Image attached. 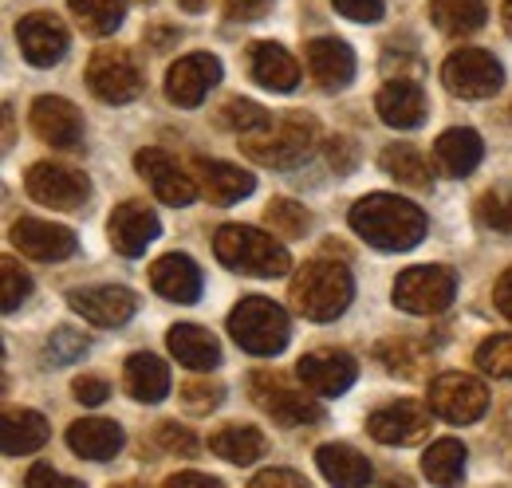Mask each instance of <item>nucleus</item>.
I'll return each instance as SVG.
<instances>
[{"label":"nucleus","instance_id":"obj_1","mask_svg":"<svg viewBox=\"0 0 512 488\" xmlns=\"http://www.w3.org/2000/svg\"><path fill=\"white\" fill-rule=\"evenodd\" d=\"M351 229L367 244L383 248V252H406L426 237V213L394 193H371L363 201H355L351 209Z\"/></svg>","mask_w":512,"mask_h":488},{"label":"nucleus","instance_id":"obj_2","mask_svg":"<svg viewBox=\"0 0 512 488\" xmlns=\"http://www.w3.org/2000/svg\"><path fill=\"white\" fill-rule=\"evenodd\" d=\"M288 296H292V307H296L304 319H312V323H331V319H339V315L347 311V304H351L355 280H351V272H347L343 264H335V260H308V264L292 276Z\"/></svg>","mask_w":512,"mask_h":488},{"label":"nucleus","instance_id":"obj_3","mask_svg":"<svg viewBox=\"0 0 512 488\" xmlns=\"http://www.w3.org/2000/svg\"><path fill=\"white\" fill-rule=\"evenodd\" d=\"M213 252L225 268L260 276V280H276L292 268V256L280 241H272L268 233H260L253 225H221L213 237Z\"/></svg>","mask_w":512,"mask_h":488},{"label":"nucleus","instance_id":"obj_4","mask_svg":"<svg viewBox=\"0 0 512 488\" xmlns=\"http://www.w3.org/2000/svg\"><path fill=\"white\" fill-rule=\"evenodd\" d=\"M229 335L241 351L260 355V359H272L288 347L292 339V327H288V315L284 307L264 300V296H249L229 311Z\"/></svg>","mask_w":512,"mask_h":488},{"label":"nucleus","instance_id":"obj_5","mask_svg":"<svg viewBox=\"0 0 512 488\" xmlns=\"http://www.w3.org/2000/svg\"><path fill=\"white\" fill-rule=\"evenodd\" d=\"M312 146H316V119L308 111H288L268 130L245 134V154L272 170H288V166L304 162Z\"/></svg>","mask_w":512,"mask_h":488},{"label":"nucleus","instance_id":"obj_6","mask_svg":"<svg viewBox=\"0 0 512 488\" xmlns=\"http://www.w3.org/2000/svg\"><path fill=\"white\" fill-rule=\"evenodd\" d=\"M249 394L253 402L280 426H320L323 406L316 398H308L304 390H296L288 378L272 374V370H256L249 378Z\"/></svg>","mask_w":512,"mask_h":488},{"label":"nucleus","instance_id":"obj_7","mask_svg":"<svg viewBox=\"0 0 512 488\" xmlns=\"http://www.w3.org/2000/svg\"><path fill=\"white\" fill-rule=\"evenodd\" d=\"M457 296V276L446 264H418L394 280V307L410 315H438Z\"/></svg>","mask_w":512,"mask_h":488},{"label":"nucleus","instance_id":"obj_8","mask_svg":"<svg viewBox=\"0 0 512 488\" xmlns=\"http://www.w3.org/2000/svg\"><path fill=\"white\" fill-rule=\"evenodd\" d=\"M430 410L449 426H469L489 410V390L473 374H438L430 382Z\"/></svg>","mask_w":512,"mask_h":488},{"label":"nucleus","instance_id":"obj_9","mask_svg":"<svg viewBox=\"0 0 512 488\" xmlns=\"http://www.w3.org/2000/svg\"><path fill=\"white\" fill-rule=\"evenodd\" d=\"M87 87L103 99V103H130L142 95L146 79H142V67L134 63L130 52L123 48H103L95 52L87 63Z\"/></svg>","mask_w":512,"mask_h":488},{"label":"nucleus","instance_id":"obj_10","mask_svg":"<svg viewBox=\"0 0 512 488\" xmlns=\"http://www.w3.org/2000/svg\"><path fill=\"white\" fill-rule=\"evenodd\" d=\"M442 83H446L453 95H461V99H489V95L501 91L505 71H501V63L493 60L489 52L461 48V52H453L442 63Z\"/></svg>","mask_w":512,"mask_h":488},{"label":"nucleus","instance_id":"obj_11","mask_svg":"<svg viewBox=\"0 0 512 488\" xmlns=\"http://www.w3.org/2000/svg\"><path fill=\"white\" fill-rule=\"evenodd\" d=\"M24 189L32 201L48 205V209H83V201L91 197V185L83 174L56 166V162H36L24 174Z\"/></svg>","mask_w":512,"mask_h":488},{"label":"nucleus","instance_id":"obj_12","mask_svg":"<svg viewBox=\"0 0 512 488\" xmlns=\"http://www.w3.org/2000/svg\"><path fill=\"white\" fill-rule=\"evenodd\" d=\"M430 402H414V398H398L383 410H375L367 418V433L383 445H418L430 433Z\"/></svg>","mask_w":512,"mask_h":488},{"label":"nucleus","instance_id":"obj_13","mask_svg":"<svg viewBox=\"0 0 512 488\" xmlns=\"http://www.w3.org/2000/svg\"><path fill=\"white\" fill-rule=\"evenodd\" d=\"M221 83V60L209 56V52H193V56H182L166 71V95L174 107H197L213 87Z\"/></svg>","mask_w":512,"mask_h":488},{"label":"nucleus","instance_id":"obj_14","mask_svg":"<svg viewBox=\"0 0 512 488\" xmlns=\"http://www.w3.org/2000/svg\"><path fill=\"white\" fill-rule=\"evenodd\" d=\"M296 378H300L312 394H320V398H335V394H343V390H351V386H355V378H359V363H355L347 351L323 347V351H312V355H304V359L296 363Z\"/></svg>","mask_w":512,"mask_h":488},{"label":"nucleus","instance_id":"obj_15","mask_svg":"<svg viewBox=\"0 0 512 488\" xmlns=\"http://www.w3.org/2000/svg\"><path fill=\"white\" fill-rule=\"evenodd\" d=\"M16 44L32 67H52L67 56V28L52 12H28L16 24Z\"/></svg>","mask_w":512,"mask_h":488},{"label":"nucleus","instance_id":"obj_16","mask_svg":"<svg viewBox=\"0 0 512 488\" xmlns=\"http://www.w3.org/2000/svg\"><path fill=\"white\" fill-rule=\"evenodd\" d=\"M32 130L40 142L56 150H83V119L79 107L67 103L60 95H40L32 103Z\"/></svg>","mask_w":512,"mask_h":488},{"label":"nucleus","instance_id":"obj_17","mask_svg":"<svg viewBox=\"0 0 512 488\" xmlns=\"http://www.w3.org/2000/svg\"><path fill=\"white\" fill-rule=\"evenodd\" d=\"M134 166H138V174L150 182V189L158 193V201H166V205H190L193 197H197V185L193 178L166 154V150H138L134 154Z\"/></svg>","mask_w":512,"mask_h":488},{"label":"nucleus","instance_id":"obj_18","mask_svg":"<svg viewBox=\"0 0 512 488\" xmlns=\"http://www.w3.org/2000/svg\"><path fill=\"white\" fill-rule=\"evenodd\" d=\"M107 233H111L115 252H119V256H127V260H134V256H142L150 244L158 241L162 225H158L154 209H146L142 201H123V205L111 213Z\"/></svg>","mask_w":512,"mask_h":488},{"label":"nucleus","instance_id":"obj_19","mask_svg":"<svg viewBox=\"0 0 512 488\" xmlns=\"http://www.w3.org/2000/svg\"><path fill=\"white\" fill-rule=\"evenodd\" d=\"M12 244L32 256V260H44V264H56V260H67L75 252V233L67 225H52V221H36V217H20L12 225Z\"/></svg>","mask_w":512,"mask_h":488},{"label":"nucleus","instance_id":"obj_20","mask_svg":"<svg viewBox=\"0 0 512 488\" xmlns=\"http://www.w3.org/2000/svg\"><path fill=\"white\" fill-rule=\"evenodd\" d=\"M67 304L75 307L87 323L95 327H123L130 315H134V292L130 288H119V284H99V288H79L67 296Z\"/></svg>","mask_w":512,"mask_h":488},{"label":"nucleus","instance_id":"obj_21","mask_svg":"<svg viewBox=\"0 0 512 488\" xmlns=\"http://www.w3.org/2000/svg\"><path fill=\"white\" fill-rule=\"evenodd\" d=\"M304 60H308V75L320 83L323 91H343L355 79V52L335 36L312 40L304 48Z\"/></svg>","mask_w":512,"mask_h":488},{"label":"nucleus","instance_id":"obj_22","mask_svg":"<svg viewBox=\"0 0 512 488\" xmlns=\"http://www.w3.org/2000/svg\"><path fill=\"white\" fill-rule=\"evenodd\" d=\"M375 111L394 130H414V126L426 122L430 103H426V91L414 79H390L379 91V99H375Z\"/></svg>","mask_w":512,"mask_h":488},{"label":"nucleus","instance_id":"obj_23","mask_svg":"<svg viewBox=\"0 0 512 488\" xmlns=\"http://www.w3.org/2000/svg\"><path fill=\"white\" fill-rule=\"evenodd\" d=\"M150 284L158 296L174 304H197L201 300V268L193 264L186 252H170L150 264Z\"/></svg>","mask_w":512,"mask_h":488},{"label":"nucleus","instance_id":"obj_24","mask_svg":"<svg viewBox=\"0 0 512 488\" xmlns=\"http://www.w3.org/2000/svg\"><path fill=\"white\" fill-rule=\"evenodd\" d=\"M67 449L83 461H111L123 449V429L107 418H83L67 426Z\"/></svg>","mask_w":512,"mask_h":488},{"label":"nucleus","instance_id":"obj_25","mask_svg":"<svg viewBox=\"0 0 512 488\" xmlns=\"http://www.w3.org/2000/svg\"><path fill=\"white\" fill-rule=\"evenodd\" d=\"M123 386H127V394L134 402L154 406V402H162V398L170 394V366L162 363L158 355L138 351V355H130L127 366H123Z\"/></svg>","mask_w":512,"mask_h":488},{"label":"nucleus","instance_id":"obj_26","mask_svg":"<svg viewBox=\"0 0 512 488\" xmlns=\"http://www.w3.org/2000/svg\"><path fill=\"white\" fill-rule=\"evenodd\" d=\"M197 178L209 201L217 205H233L241 197H249L256 189V178L249 170L233 166V162H209V158H197Z\"/></svg>","mask_w":512,"mask_h":488},{"label":"nucleus","instance_id":"obj_27","mask_svg":"<svg viewBox=\"0 0 512 488\" xmlns=\"http://www.w3.org/2000/svg\"><path fill=\"white\" fill-rule=\"evenodd\" d=\"M249 71H253L256 83L268 87V91H292L300 83V63L272 40H260V44L249 48Z\"/></svg>","mask_w":512,"mask_h":488},{"label":"nucleus","instance_id":"obj_28","mask_svg":"<svg viewBox=\"0 0 512 488\" xmlns=\"http://www.w3.org/2000/svg\"><path fill=\"white\" fill-rule=\"evenodd\" d=\"M166 343H170V355L182 366L197 370V374L221 366V347H217V339H213L205 327H197V323H178V327H170Z\"/></svg>","mask_w":512,"mask_h":488},{"label":"nucleus","instance_id":"obj_29","mask_svg":"<svg viewBox=\"0 0 512 488\" xmlns=\"http://www.w3.org/2000/svg\"><path fill=\"white\" fill-rule=\"evenodd\" d=\"M434 154H438V162H442L446 174L465 178V174H473V170L481 166L485 146H481V134H477V130H469V126H453V130H446V134L434 142Z\"/></svg>","mask_w":512,"mask_h":488},{"label":"nucleus","instance_id":"obj_30","mask_svg":"<svg viewBox=\"0 0 512 488\" xmlns=\"http://www.w3.org/2000/svg\"><path fill=\"white\" fill-rule=\"evenodd\" d=\"M0 449L4 457H24V453H36L44 441H48V418L36 414V410H8L4 422H0Z\"/></svg>","mask_w":512,"mask_h":488},{"label":"nucleus","instance_id":"obj_31","mask_svg":"<svg viewBox=\"0 0 512 488\" xmlns=\"http://www.w3.org/2000/svg\"><path fill=\"white\" fill-rule=\"evenodd\" d=\"M316 465H320L323 481H331V485H367L371 481V461L351 445H320Z\"/></svg>","mask_w":512,"mask_h":488},{"label":"nucleus","instance_id":"obj_32","mask_svg":"<svg viewBox=\"0 0 512 488\" xmlns=\"http://www.w3.org/2000/svg\"><path fill=\"white\" fill-rule=\"evenodd\" d=\"M209 449H213L217 457L233 461V465H253V461L264 457L268 441H264V433L256 426H225L209 437Z\"/></svg>","mask_w":512,"mask_h":488},{"label":"nucleus","instance_id":"obj_33","mask_svg":"<svg viewBox=\"0 0 512 488\" xmlns=\"http://www.w3.org/2000/svg\"><path fill=\"white\" fill-rule=\"evenodd\" d=\"M430 16L446 36H469L485 24L489 8H485V0H434Z\"/></svg>","mask_w":512,"mask_h":488},{"label":"nucleus","instance_id":"obj_34","mask_svg":"<svg viewBox=\"0 0 512 488\" xmlns=\"http://www.w3.org/2000/svg\"><path fill=\"white\" fill-rule=\"evenodd\" d=\"M422 473H426V481H434V485H457L461 473H465V445H461L457 437L434 441V445L426 449V457H422Z\"/></svg>","mask_w":512,"mask_h":488},{"label":"nucleus","instance_id":"obj_35","mask_svg":"<svg viewBox=\"0 0 512 488\" xmlns=\"http://www.w3.org/2000/svg\"><path fill=\"white\" fill-rule=\"evenodd\" d=\"M383 170L394 182L410 185V189H430V182H434L430 162H426L422 150H414V146H386Z\"/></svg>","mask_w":512,"mask_h":488},{"label":"nucleus","instance_id":"obj_36","mask_svg":"<svg viewBox=\"0 0 512 488\" xmlns=\"http://www.w3.org/2000/svg\"><path fill=\"white\" fill-rule=\"evenodd\" d=\"M67 8L91 36H111L127 16V0H67Z\"/></svg>","mask_w":512,"mask_h":488},{"label":"nucleus","instance_id":"obj_37","mask_svg":"<svg viewBox=\"0 0 512 488\" xmlns=\"http://www.w3.org/2000/svg\"><path fill=\"white\" fill-rule=\"evenodd\" d=\"M264 225H268L276 237L296 241V237H304V233H308L312 217H308V209H304V205H296V201H288V197H272V201L264 205Z\"/></svg>","mask_w":512,"mask_h":488},{"label":"nucleus","instance_id":"obj_38","mask_svg":"<svg viewBox=\"0 0 512 488\" xmlns=\"http://www.w3.org/2000/svg\"><path fill=\"white\" fill-rule=\"evenodd\" d=\"M375 359L390 370V374H402V378H418L422 366H426V347L410 343V339H390L375 347Z\"/></svg>","mask_w":512,"mask_h":488},{"label":"nucleus","instance_id":"obj_39","mask_svg":"<svg viewBox=\"0 0 512 488\" xmlns=\"http://www.w3.org/2000/svg\"><path fill=\"white\" fill-rule=\"evenodd\" d=\"M217 122L225 126V130H237L241 138L245 134H260V130H268L272 126V115L253 103V99H229L221 111H217Z\"/></svg>","mask_w":512,"mask_h":488},{"label":"nucleus","instance_id":"obj_40","mask_svg":"<svg viewBox=\"0 0 512 488\" xmlns=\"http://www.w3.org/2000/svg\"><path fill=\"white\" fill-rule=\"evenodd\" d=\"M28 292H32V276L12 256H4L0 260V307L4 311H16V307L28 300Z\"/></svg>","mask_w":512,"mask_h":488},{"label":"nucleus","instance_id":"obj_41","mask_svg":"<svg viewBox=\"0 0 512 488\" xmlns=\"http://www.w3.org/2000/svg\"><path fill=\"white\" fill-rule=\"evenodd\" d=\"M477 366L493 378H512V335H493L477 347Z\"/></svg>","mask_w":512,"mask_h":488},{"label":"nucleus","instance_id":"obj_42","mask_svg":"<svg viewBox=\"0 0 512 488\" xmlns=\"http://www.w3.org/2000/svg\"><path fill=\"white\" fill-rule=\"evenodd\" d=\"M477 217L481 225L497 229V233H512V193H501V189H489L477 197Z\"/></svg>","mask_w":512,"mask_h":488},{"label":"nucleus","instance_id":"obj_43","mask_svg":"<svg viewBox=\"0 0 512 488\" xmlns=\"http://www.w3.org/2000/svg\"><path fill=\"white\" fill-rule=\"evenodd\" d=\"M221 398H225V390H221L217 382H186V386H182V402H186L190 414H209V410H217Z\"/></svg>","mask_w":512,"mask_h":488},{"label":"nucleus","instance_id":"obj_44","mask_svg":"<svg viewBox=\"0 0 512 488\" xmlns=\"http://www.w3.org/2000/svg\"><path fill=\"white\" fill-rule=\"evenodd\" d=\"M154 437H158V445H162L166 453H178V457H193V453H197L193 429L178 426V422H162V426L154 429Z\"/></svg>","mask_w":512,"mask_h":488},{"label":"nucleus","instance_id":"obj_45","mask_svg":"<svg viewBox=\"0 0 512 488\" xmlns=\"http://www.w3.org/2000/svg\"><path fill=\"white\" fill-rule=\"evenodd\" d=\"M83 351H87V339H83L79 331H71V327H60V331L48 339V359H52V363H75Z\"/></svg>","mask_w":512,"mask_h":488},{"label":"nucleus","instance_id":"obj_46","mask_svg":"<svg viewBox=\"0 0 512 488\" xmlns=\"http://www.w3.org/2000/svg\"><path fill=\"white\" fill-rule=\"evenodd\" d=\"M339 16L355 20V24H379L386 12V0H331Z\"/></svg>","mask_w":512,"mask_h":488},{"label":"nucleus","instance_id":"obj_47","mask_svg":"<svg viewBox=\"0 0 512 488\" xmlns=\"http://www.w3.org/2000/svg\"><path fill=\"white\" fill-rule=\"evenodd\" d=\"M71 394H75V402H83V406H99V402H107V398H111V386H107L103 378L83 374V378H75V382H71Z\"/></svg>","mask_w":512,"mask_h":488},{"label":"nucleus","instance_id":"obj_48","mask_svg":"<svg viewBox=\"0 0 512 488\" xmlns=\"http://www.w3.org/2000/svg\"><path fill=\"white\" fill-rule=\"evenodd\" d=\"M327 162H331V170H335V174L355 170V162H359L355 142H351V138H331V142H327Z\"/></svg>","mask_w":512,"mask_h":488},{"label":"nucleus","instance_id":"obj_49","mask_svg":"<svg viewBox=\"0 0 512 488\" xmlns=\"http://www.w3.org/2000/svg\"><path fill=\"white\" fill-rule=\"evenodd\" d=\"M225 12H229V20L253 24V20H264L272 12V0H225Z\"/></svg>","mask_w":512,"mask_h":488},{"label":"nucleus","instance_id":"obj_50","mask_svg":"<svg viewBox=\"0 0 512 488\" xmlns=\"http://www.w3.org/2000/svg\"><path fill=\"white\" fill-rule=\"evenodd\" d=\"M256 488H268V485H292V488H304V473H292V469H264L253 477Z\"/></svg>","mask_w":512,"mask_h":488},{"label":"nucleus","instance_id":"obj_51","mask_svg":"<svg viewBox=\"0 0 512 488\" xmlns=\"http://www.w3.org/2000/svg\"><path fill=\"white\" fill-rule=\"evenodd\" d=\"M28 485H64V488H79L75 477H64V473H56V469H48V465H36L32 473H28Z\"/></svg>","mask_w":512,"mask_h":488},{"label":"nucleus","instance_id":"obj_52","mask_svg":"<svg viewBox=\"0 0 512 488\" xmlns=\"http://www.w3.org/2000/svg\"><path fill=\"white\" fill-rule=\"evenodd\" d=\"M166 485H170V488H178V485L217 488L221 481H217V477H209V473H174V477H166Z\"/></svg>","mask_w":512,"mask_h":488},{"label":"nucleus","instance_id":"obj_53","mask_svg":"<svg viewBox=\"0 0 512 488\" xmlns=\"http://www.w3.org/2000/svg\"><path fill=\"white\" fill-rule=\"evenodd\" d=\"M493 300H497V307H501V315H509V319H512V268L501 276V280H497Z\"/></svg>","mask_w":512,"mask_h":488},{"label":"nucleus","instance_id":"obj_54","mask_svg":"<svg viewBox=\"0 0 512 488\" xmlns=\"http://www.w3.org/2000/svg\"><path fill=\"white\" fill-rule=\"evenodd\" d=\"M170 40H178V32H174V28H154V32H146V44H150V48H158V52H162Z\"/></svg>","mask_w":512,"mask_h":488},{"label":"nucleus","instance_id":"obj_55","mask_svg":"<svg viewBox=\"0 0 512 488\" xmlns=\"http://www.w3.org/2000/svg\"><path fill=\"white\" fill-rule=\"evenodd\" d=\"M178 4H182V8H186V12H201V8H205V4H209V0H178Z\"/></svg>","mask_w":512,"mask_h":488},{"label":"nucleus","instance_id":"obj_56","mask_svg":"<svg viewBox=\"0 0 512 488\" xmlns=\"http://www.w3.org/2000/svg\"><path fill=\"white\" fill-rule=\"evenodd\" d=\"M501 16H505V28H509V36H512V0H505V8H501Z\"/></svg>","mask_w":512,"mask_h":488}]
</instances>
